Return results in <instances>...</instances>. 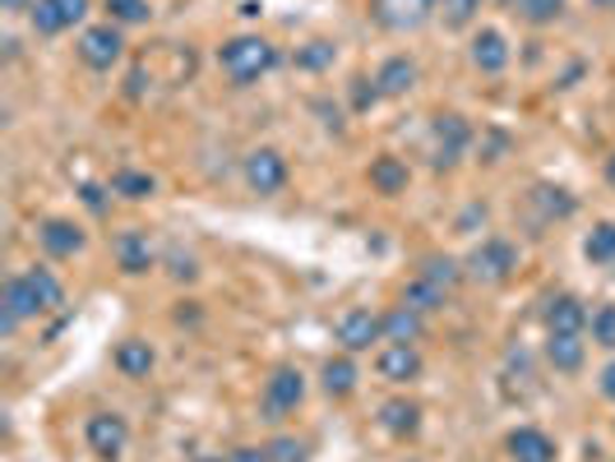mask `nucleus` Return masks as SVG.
Returning <instances> with one entry per match:
<instances>
[{"label": "nucleus", "mask_w": 615, "mask_h": 462, "mask_svg": "<svg viewBox=\"0 0 615 462\" xmlns=\"http://www.w3.org/2000/svg\"><path fill=\"white\" fill-rule=\"evenodd\" d=\"M65 305V287L51 269H23L6 282V292H0V329L14 333L23 320H38V314Z\"/></svg>", "instance_id": "1"}, {"label": "nucleus", "mask_w": 615, "mask_h": 462, "mask_svg": "<svg viewBox=\"0 0 615 462\" xmlns=\"http://www.w3.org/2000/svg\"><path fill=\"white\" fill-rule=\"evenodd\" d=\"M218 66L236 83V89H250V83H260L264 74L278 70V47L269 38H260V33H241V38L218 47Z\"/></svg>", "instance_id": "2"}, {"label": "nucleus", "mask_w": 615, "mask_h": 462, "mask_svg": "<svg viewBox=\"0 0 615 462\" xmlns=\"http://www.w3.org/2000/svg\"><path fill=\"white\" fill-rule=\"evenodd\" d=\"M463 269H467V278L491 282V287H495V282H510L514 269H518V250H514V241H505V237H486L477 250L463 259Z\"/></svg>", "instance_id": "3"}, {"label": "nucleus", "mask_w": 615, "mask_h": 462, "mask_svg": "<svg viewBox=\"0 0 615 462\" xmlns=\"http://www.w3.org/2000/svg\"><path fill=\"white\" fill-rule=\"evenodd\" d=\"M83 444H89L93 458L102 462H121L125 449H130V425L121 412H93L83 421Z\"/></svg>", "instance_id": "4"}, {"label": "nucleus", "mask_w": 615, "mask_h": 462, "mask_svg": "<svg viewBox=\"0 0 615 462\" xmlns=\"http://www.w3.org/2000/svg\"><path fill=\"white\" fill-rule=\"evenodd\" d=\"M440 14V0H371V19L384 33H416Z\"/></svg>", "instance_id": "5"}, {"label": "nucleus", "mask_w": 615, "mask_h": 462, "mask_svg": "<svg viewBox=\"0 0 615 462\" xmlns=\"http://www.w3.org/2000/svg\"><path fill=\"white\" fill-rule=\"evenodd\" d=\"M125 56V33H121V23H93V28H83V38H79V61L89 66V70H111Z\"/></svg>", "instance_id": "6"}, {"label": "nucleus", "mask_w": 615, "mask_h": 462, "mask_svg": "<svg viewBox=\"0 0 615 462\" xmlns=\"http://www.w3.org/2000/svg\"><path fill=\"white\" fill-rule=\"evenodd\" d=\"M301 398H305V374L296 365H278L264 380V416L269 421H283L288 412L301 408Z\"/></svg>", "instance_id": "7"}, {"label": "nucleus", "mask_w": 615, "mask_h": 462, "mask_svg": "<svg viewBox=\"0 0 615 462\" xmlns=\"http://www.w3.org/2000/svg\"><path fill=\"white\" fill-rule=\"evenodd\" d=\"M431 149H435V167H454L467 149H472V125L463 121L458 111L450 116H435V125H431Z\"/></svg>", "instance_id": "8"}, {"label": "nucleus", "mask_w": 615, "mask_h": 462, "mask_svg": "<svg viewBox=\"0 0 615 462\" xmlns=\"http://www.w3.org/2000/svg\"><path fill=\"white\" fill-rule=\"evenodd\" d=\"M333 338L343 342V352H371L375 342H384V314H375V310H347L343 320H339V329H333Z\"/></svg>", "instance_id": "9"}, {"label": "nucleus", "mask_w": 615, "mask_h": 462, "mask_svg": "<svg viewBox=\"0 0 615 462\" xmlns=\"http://www.w3.org/2000/svg\"><path fill=\"white\" fill-rule=\"evenodd\" d=\"M111 259H117V269H121L125 278H139V273H149V269L158 264V250H153V241H149V231L130 227V231H121V237L111 241Z\"/></svg>", "instance_id": "10"}, {"label": "nucleus", "mask_w": 615, "mask_h": 462, "mask_svg": "<svg viewBox=\"0 0 615 462\" xmlns=\"http://www.w3.org/2000/svg\"><path fill=\"white\" fill-rule=\"evenodd\" d=\"M245 185L255 190V194H278L288 185V158L278 153V149H255L245 158Z\"/></svg>", "instance_id": "11"}, {"label": "nucleus", "mask_w": 615, "mask_h": 462, "mask_svg": "<svg viewBox=\"0 0 615 462\" xmlns=\"http://www.w3.org/2000/svg\"><path fill=\"white\" fill-rule=\"evenodd\" d=\"M375 370L389 384H412V380H422V352H416V342H389L380 346Z\"/></svg>", "instance_id": "12"}, {"label": "nucleus", "mask_w": 615, "mask_h": 462, "mask_svg": "<svg viewBox=\"0 0 615 462\" xmlns=\"http://www.w3.org/2000/svg\"><path fill=\"white\" fill-rule=\"evenodd\" d=\"M467 61L482 74H505L510 70V38L500 33V28H482V33H472Z\"/></svg>", "instance_id": "13"}, {"label": "nucleus", "mask_w": 615, "mask_h": 462, "mask_svg": "<svg viewBox=\"0 0 615 462\" xmlns=\"http://www.w3.org/2000/svg\"><path fill=\"white\" fill-rule=\"evenodd\" d=\"M542 324H546V333H588V305L569 292H561V297L546 301Z\"/></svg>", "instance_id": "14"}, {"label": "nucleus", "mask_w": 615, "mask_h": 462, "mask_svg": "<svg viewBox=\"0 0 615 462\" xmlns=\"http://www.w3.org/2000/svg\"><path fill=\"white\" fill-rule=\"evenodd\" d=\"M38 245L51 254V259H74L83 250V227L70 222V218H47L38 227Z\"/></svg>", "instance_id": "15"}, {"label": "nucleus", "mask_w": 615, "mask_h": 462, "mask_svg": "<svg viewBox=\"0 0 615 462\" xmlns=\"http://www.w3.org/2000/svg\"><path fill=\"white\" fill-rule=\"evenodd\" d=\"M505 449H510L514 462H555V458H561L555 440L546 435V430H537V425H518V430H510Z\"/></svg>", "instance_id": "16"}, {"label": "nucleus", "mask_w": 615, "mask_h": 462, "mask_svg": "<svg viewBox=\"0 0 615 462\" xmlns=\"http://www.w3.org/2000/svg\"><path fill=\"white\" fill-rule=\"evenodd\" d=\"M111 365H117L125 380H149L153 365H158V352L144 338H125V342H117V352H111Z\"/></svg>", "instance_id": "17"}, {"label": "nucleus", "mask_w": 615, "mask_h": 462, "mask_svg": "<svg viewBox=\"0 0 615 462\" xmlns=\"http://www.w3.org/2000/svg\"><path fill=\"white\" fill-rule=\"evenodd\" d=\"M366 181H371V190H375V194L394 199V194H403V190H407L412 171H407V162H403V158H394V153H380V158H371Z\"/></svg>", "instance_id": "18"}, {"label": "nucleus", "mask_w": 615, "mask_h": 462, "mask_svg": "<svg viewBox=\"0 0 615 462\" xmlns=\"http://www.w3.org/2000/svg\"><path fill=\"white\" fill-rule=\"evenodd\" d=\"M546 361L561 374H578L588 361V342H583V333H546Z\"/></svg>", "instance_id": "19"}, {"label": "nucleus", "mask_w": 615, "mask_h": 462, "mask_svg": "<svg viewBox=\"0 0 615 462\" xmlns=\"http://www.w3.org/2000/svg\"><path fill=\"white\" fill-rule=\"evenodd\" d=\"M380 98H407L416 89V61L412 56H389V61L375 70Z\"/></svg>", "instance_id": "20"}, {"label": "nucleus", "mask_w": 615, "mask_h": 462, "mask_svg": "<svg viewBox=\"0 0 615 462\" xmlns=\"http://www.w3.org/2000/svg\"><path fill=\"white\" fill-rule=\"evenodd\" d=\"M380 425L394 440H412L416 430H422V408H416L412 398H389L384 408H380Z\"/></svg>", "instance_id": "21"}, {"label": "nucleus", "mask_w": 615, "mask_h": 462, "mask_svg": "<svg viewBox=\"0 0 615 462\" xmlns=\"http://www.w3.org/2000/svg\"><path fill=\"white\" fill-rule=\"evenodd\" d=\"M320 380H324V393H329V398H352V393H356V380H361V370H356L352 352L329 356L324 370H320Z\"/></svg>", "instance_id": "22"}, {"label": "nucleus", "mask_w": 615, "mask_h": 462, "mask_svg": "<svg viewBox=\"0 0 615 462\" xmlns=\"http://www.w3.org/2000/svg\"><path fill=\"white\" fill-rule=\"evenodd\" d=\"M426 333V314L412 305H394L384 314V342H422Z\"/></svg>", "instance_id": "23"}, {"label": "nucleus", "mask_w": 615, "mask_h": 462, "mask_svg": "<svg viewBox=\"0 0 615 462\" xmlns=\"http://www.w3.org/2000/svg\"><path fill=\"white\" fill-rule=\"evenodd\" d=\"M111 194H121V199H149L158 190V181L149 177V171H134V167H121V171H111V181H107Z\"/></svg>", "instance_id": "24"}, {"label": "nucleus", "mask_w": 615, "mask_h": 462, "mask_svg": "<svg viewBox=\"0 0 615 462\" xmlns=\"http://www.w3.org/2000/svg\"><path fill=\"white\" fill-rule=\"evenodd\" d=\"M416 273H422L426 282H435V287H444V292H454V287L463 282V264H458V259H450V254H426L422 259V269H416Z\"/></svg>", "instance_id": "25"}, {"label": "nucleus", "mask_w": 615, "mask_h": 462, "mask_svg": "<svg viewBox=\"0 0 615 462\" xmlns=\"http://www.w3.org/2000/svg\"><path fill=\"white\" fill-rule=\"evenodd\" d=\"M444 287H435V282H426L422 273H416L407 287H403V305H412V310H422V314H435V310H444Z\"/></svg>", "instance_id": "26"}, {"label": "nucleus", "mask_w": 615, "mask_h": 462, "mask_svg": "<svg viewBox=\"0 0 615 462\" xmlns=\"http://www.w3.org/2000/svg\"><path fill=\"white\" fill-rule=\"evenodd\" d=\"M333 61H339V47H333L329 38L305 42V47H296V56H292V66L305 70V74H320V70H329Z\"/></svg>", "instance_id": "27"}, {"label": "nucleus", "mask_w": 615, "mask_h": 462, "mask_svg": "<svg viewBox=\"0 0 615 462\" xmlns=\"http://www.w3.org/2000/svg\"><path fill=\"white\" fill-rule=\"evenodd\" d=\"M28 19H33V33H42V38H56V33H65V28H70L65 10L56 6V0H33Z\"/></svg>", "instance_id": "28"}, {"label": "nucleus", "mask_w": 615, "mask_h": 462, "mask_svg": "<svg viewBox=\"0 0 615 462\" xmlns=\"http://www.w3.org/2000/svg\"><path fill=\"white\" fill-rule=\"evenodd\" d=\"M583 254H588V264H615V222H597L583 241Z\"/></svg>", "instance_id": "29"}, {"label": "nucleus", "mask_w": 615, "mask_h": 462, "mask_svg": "<svg viewBox=\"0 0 615 462\" xmlns=\"http://www.w3.org/2000/svg\"><path fill=\"white\" fill-rule=\"evenodd\" d=\"M514 10L523 23H533V28H546L565 14V0H514Z\"/></svg>", "instance_id": "30"}, {"label": "nucleus", "mask_w": 615, "mask_h": 462, "mask_svg": "<svg viewBox=\"0 0 615 462\" xmlns=\"http://www.w3.org/2000/svg\"><path fill=\"white\" fill-rule=\"evenodd\" d=\"M588 338H593V346H615V305L606 301V305H597V310H588Z\"/></svg>", "instance_id": "31"}, {"label": "nucleus", "mask_w": 615, "mask_h": 462, "mask_svg": "<svg viewBox=\"0 0 615 462\" xmlns=\"http://www.w3.org/2000/svg\"><path fill=\"white\" fill-rule=\"evenodd\" d=\"M533 199L542 204L546 218H569V213H574V199H569V190H561V185H537Z\"/></svg>", "instance_id": "32"}, {"label": "nucleus", "mask_w": 615, "mask_h": 462, "mask_svg": "<svg viewBox=\"0 0 615 462\" xmlns=\"http://www.w3.org/2000/svg\"><path fill=\"white\" fill-rule=\"evenodd\" d=\"M477 10H482V0H440L444 28H467L472 19H477Z\"/></svg>", "instance_id": "33"}, {"label": "nucleus", "mask_w": 615, "mask_h": 462, "mask_svg": "<svg viewBox=\"0 0 615 462\" xmlns=\"http://www.w3.org/2000/svg\"><path fill=\"white\" fill-rule=\"evenodd\" d=\"M111 23H144L149 19V0H107Z\"/></svg>", "instance_id": "34"}, {"label": "nucleus", "mask_w": 615, "mask_h": 462, "mask_svg": "<svg viewBox=\"0 0 615 462\" xmlns=\"http://www.w3.org/2000/svg\"><path fill=\"white\" fill-rule=\"evenodd\" d=\"M264 449H269V462H305V444L301 440H273Z\"/></svg>", "instance_id": "35"}, {"label": "nucleus", "mask_w": 615, "mask_h": 462, "mask_svg": "<svg viewBox=\"0 0 615 462\" xmlns=\"http://www.w3.org/2000/svg\"><path fill=\"white\" fill-rule=\"evenodd\" d=\"M375 102H380V83H375V79H356V83H352V107L366 111V107H375Z\"/></svg>", "instance_id": "36"}, {"label": "nucleus", "mask_w": 615, "mask_h": 462, "mask_svg": "<svg viewBox=\"0 0 615 462\" xmlns=\"http://www.w3.org/2000/svg\"><path fill=\"white\" fill-rule=\"evenodd\" d=\"M56 6H61L65 10V19H70V28L83 19V14H89V0H56Z\"/></svg>", "instance_id": "37"}, {"label": "nucleus", "mask_w": 615, "mask_h": 462, "mask_svg": "<svg viewBox=\"0 0 615 462\" xmlns=\"http://www.w3.org/2000/svg\"><path fill=\"white\" fill-rule=\"evenodd\" d=\"M172 273H177V278H194V273H200V269H194V259H190V254L172 250Z\"/></svg>", "instance_id": "38"}, {"label": "nucleus", "mask_w": 615, "mask_h": 462, "mask_svg": "<svg viewBox=\"0 0 615 462\" xmlns=\"http://www.w3.org/2000/svg\"><path fill=\"white\" fill-rule=\"evenodd\" d=\"M79 194H83V204H89L93 213H102V209H107V199H102V185H83Z\"/></svg>", "instance_id": "39"}, {"label": "nucleus", "mask_w": 615, "mask_h": 462, "mask_svg": "<svg viewBox=\"0 0 615 462\" xmlns=\"http://www.w3.org/2000/svg\"><path fill=\"white\" fill-rule=\"evenodd\" d=\"M602 398H611V402H615V361L602 370Z\"/></svg>", "instance_id": "40"}, {"label": "nucleus", "mask_w": 615, "mask_h": 462, "mask_svg": "<svg viewBox=\"0 0 615 462\" xmlns=\"http://www.w3.org/2000/svg\"><path fill=\"white\" fill-rule=\"evenodd\" d=\"M0 10H6V14H19V10H33V0H0Z\"/></svg>", "instance_id": "41"}, {"label": "nucleus", "mask_w": 615, "mask_h": 462, "mask_svg": "<svg viewBox=\"0 0 615 462\" xmlns=\"http://www.w3.org/2000/svg\"><path fill=\"white\" fill-rule=\"evenodd\" d=\"M606 181H611V185H615V153H611V158H606Z\"/></svg>", "instance_id": "42"}, {"label": "nucleus", "mask_w": 615, "mask_h": 462, "mask_svg": "<svg viewBox=\"0 0 615 462\" xmlns=\"http://www.w3.org/2000/svg\"><path fill=\"white\" fill-rule=\"evenodd\" d=\"M593 10H615V0H588Z\"/></svg>", "instance_id": "43"}, {"label": "nucleus", "mask_w": 615, "mask_h": 462, "mask_svg": "<svg viewBox=\"0 0 615 462\" xmlns=\"http://www.w3.org/2000/svg\"><path fill=\"white\" fill-rule=\"evenodd\" d=\"M200 462H232V453H222V458H200Z\"/></svg>", "instance_id": "44"}, {"label": "nucleus", "mask_w": 615, "mask_h": 462, "mask_svg": "<svg viewBox=\"0 0 615 462\" xmlns=\"http://www.w3.org/2000/svg\"><path fill=\"white\" fill-rule=\"evenodd\" d=\"M407 462H422V458H407Z\"/></svg>", "instance_id": "45"}, {"label": "nucleus", "mask_w": 615, "mask_h": 462, "mask_svg": "<svg viewBox=\"0 0 615 462\" xmlns=\"http://www.w3.org/2000/svg\"><path fill=\"white\" fill-rule=\"evenodd\" d=\"M505 6H514V0H505Z\"/></svg>", "instance_id": "46"}]
</instances>
